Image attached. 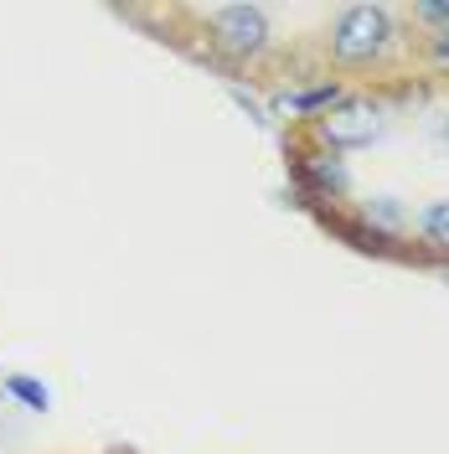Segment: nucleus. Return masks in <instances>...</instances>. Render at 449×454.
<instances>
[{
    "mask_svg": "<svg viewBox=\"0 0 449 454\" xmlns=\"http://www.w3.org/2000/svg\"><path fill=\"white\" fill-rule=\"evenodd\" d=\"M403 42V31H398V11L393 5H341L331 31H326V57L336 62L341 73H377L393 47Z\"/></svg>",
    "mask_w": 449,
    "mask_h": 454,
    "instance_id": "f257e3e1",
    "label": "nucleus"
},
{
    "mask_svg": "<svg viewBox=\"0 0 449 454\" xmlns=\"http://www.w3.org/2000/svg\"><path fill=\"white\" fill-rule=\"evenodd\" d=\"M388 119L393 109L372 93H346L336 109H326L320 119H310V140L331 155H351V150H366L388 135Z\"/></svg>",
    "mask_w": 449,
    "mask_h": 454,
    "instance_id": "f03ea898",
    "label": "nucleus"
},
{
    "mask_svg": "<svg viewBox=\"0 0 449 454\" xmlns=\"http://www.w3.org/2000/svg\"><path fill=\"white\" fill-rule=\"evenodd\" d=\"M207 27H212V47L227 52L232 62H253L269 47V11L264 5H212L207 11Z\"/></svg>",
    "mask_w": 449,
    "mask_h": 454,
    "instance_id": "7ed1b4c3",
    "label": "nucleus"
},
{
    "mask_svg": "<svg viewBox=\"0 0 449 454\" xmlns=\"http://www.w3.org/2000/svg\"><path fill=\"white\" fill-rule=\"evenodd\" d=\"M295 181H300V197L305 207H320V201H346L351 197V170L341 155L310 145V150H295Z\"/></svg>",
    "mask_w": 449,
    "mask_h": 454,
    "instance_id": "20e7f679",
    "label": "nucleus"
},
{
    "mask_svg": "<svg viewBox=\"0 0 449 454\" xmlns=\"http://www.w3.org/2000/svg\"><path fill=\"white\" fill-rule=\"evenodd\" d=\"M408 238H419L414 248H419V258H429V263H449V192L445 197H429L414 212V232Z\"/></svg>",
    "mask_w": 449,
    "mask_h": 454,
    "instance_id": "39448f33",
    "label": "nucleus"
},
{
    "mask_svg": "<svg viewBox=\"0 0 449 454\" xmlns=\"http://www.w3.org/2000/svg\"><path fill=\"white\" fill-rule=\"evenodd\" d=\"M357 217H362L377 238H388V243H403L408 232H414V207L393 192H372V197L357 207Z\"/></svg>",
    "mask_w": 449,
    "mask_h": 454,
    "instance_id": "423d86ee",
    "label": "nucleus"
},
{
    "mask_svg": "<svg viewBox=\"0 0 449 454\" xmlns=\"http://www.w3.org/2000/svg\"><path fill=\"white\" fill-rule=\"evenodd\" d=\"M341 98H346V83H336V78H320V83H310V88L284 93L280 109L284 114H300V119H320L326 109H336Z\"/></svg>",
    "mask_w": 449,
    "mask_h": 454,
    "instance_id": "0eeeda50",
    "label": "nucleus"
},
{
    "mask_svg": "<svg viewBox=\"0 0 449 454\" xmlns=\"http://www.w3.org/2000/svg\"><path fill=\"white\" fill-rule=\"evenodd\" d=\"M5 393L16 397V403H27V408H36V413H42V408L52 403V393H47V387H42L36 377H21V372H16V377H5Z\"/></svg>",
    "mask_w": 449,
    "mask_h": 454,
    "instance_id": "6e6552de",
    "label": "nucleus"
},
{
    "mask_svg": "<svg viewBox=\"0 0 449 454\" xmlns=\"http://www.w3.org/2000/svg\"><path fill=\"white\" fill-rule=\"evenodd\" d=\"M408 21L414 27H429V36H439V31H449V0H419L408 11Z\"/></svg>",
    "mask_w": 449,
    "mask_h": 454,
    "instance_id": "1a4fd4ad",
    "label": "nucleus"
}]
</instances>
